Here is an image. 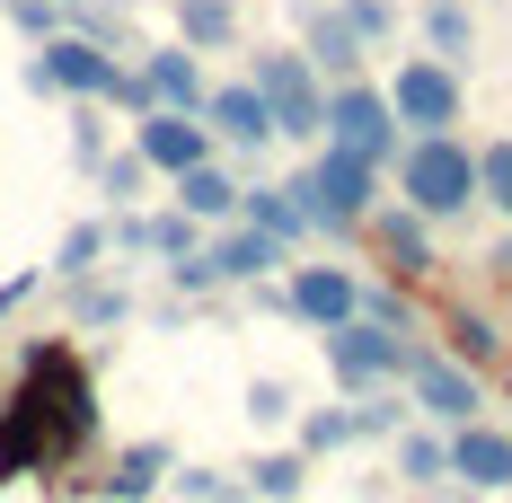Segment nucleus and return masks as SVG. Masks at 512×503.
Listing matches in <instances>:
<instances>
[{
	"label": "nucleus",
	"mask_w": 512,
	"mask_h": 503,
	"mask_svg": "<svg viewBox=\"0 0 512 503\" xmlns=\"http://www.w3.org/2000/svg\"><path fill=\"white\" fill-rule=\"evenodd\" d=\"M89 433H98V398H89L80 353L36 345L27 371H18V389H9V406H0V486L36 477V468H62Z\"/></svg>",
	"instance_id": "1"
},
{
	"label": "nucleus",
	"mask_w": 512,
	"mask_h": 503,
	"mask_svg": "<svg viewBox=\"0 0 512 503\" xmlns=\"http://www.w3.org/2000/svg\"><path fill=\"white\" fill-rule=\"evenodd\" d=\"M27 89H62V98H124V106H151L133 71H115V53L98 36H45V53L27 62Z\"/></svg>",
	"instance_id": "2"
},
{
	"label": "nucleus",
	"mask_w": 512,
	"mask_h": 503,
	"mask_svg": "<svg viewBox=\"0 0 512 503\" xmlns=\"http://www.w3.org/2000/svg\"><path fill=\"white\" fill-rule=\"evenodd\" d=\"M398 186H407V212H424V221L468 212V203H477V151H460L451 133H415Z\"/></svg>",
	"instance_id": "3"
},
{
	"label": "nucleus",
	"mask_w": 512,
	"mask_h": 503,
	"mask_svg": "<svg viewBox=\"0 0 512 503\" xmlns=\"http://www.w3.org/2000/svg\"><path fill=\"white\" fill-rule=\"evenodd\" d=\"M292 195H301L309 230H354V221H371V159L327 142V151L309 159V177H292Z\"/></svg>",
	"instance_id": "4"
},
{
	"label": "nucleus",
	"mask_w": 512,
	"mask_h": 503,
	"mask_svg": "<svg viewBox=\"0 0 512 503\" xmlns=\"http://www.w3.org/2000/svg\"><path fill=\"white\" fill-rule=\"evenodd\" d=\"M256 98H265V115H274L283 142H309L318 115H327L318 80H309V53H256Z\"/></svg>",
	"instance_id": "5"
},
{
	"label": "nucleus",
	"mask_w": 512,
	"mask_h": 503,
	"mask_svg": "<svg viewBox=\"0 0 512 503\" xmlns=\"http://www.w3.org/2000/svg\"><path fill=\"white\" fill-rule=\"evenodd\" d=\"M318 133H327L336 151L371 159V168L398 151V115H389V98H380V89H336V98H327V115H318Z\"/></svg>",
	"instance_id": "6"
},
{
	"label": "nucleus",
	"mask_w": 512,
	"mask_h": 503,
	"mask_svg": "<svg viewBox=\"0 0 512 503\" xmlns=\"http://www.w3.org/2000/svg\"><path fill=\"white\" fill-rule=\"evenodd\" d=\"M389 98V115L398 124H415V133H442V124H460V80H451V62H398V80L380 89Z\"/></svg>",
	"instance_id": "7"
},
{
	"label": "nucleus",
	"mask_w": 512,
	"mask_h": 503,
	"mask_svg": "<svg viewBox=\"0 0 512 503\" xmlns=\"http://www.w3.org/2000/svg\"><path fill=\"white\" fill-rule=\"evenodd\" d=\"M327 362H336V380L345 389H371V380H389L398 362H407V345H398V327H380V318H336L327 327Z\"/></svg>",
	"instance_id": "8"
},
{
	"label": "nucleus",
	"mask_w": 512,
	"mask_h": 503,
	"mask_svg": "<svg viewBox=\"0 0 512 503\" xmlns=\"http://www.w3.org/2000/svg\"><path fill=\"white\" fill-rule=\"evenodd\" d=\"M133 151H142V168H159V177H186L195 159H212V124L204 115H177V106H142Z\"/></svg>",
	"instance_id": "9"
},
{
	"label": "nucleus",
	"mask_w": 512,
	"mask_h": 503,
	"mask_svg": "<svg viewBox=\"0 0 512 503\" xmlns=\"http://www.w3.org/2000/svg\"><path fill=\"white\" fill-rule=\"evenodd\" d=\"M142 98L151 106H177V115H204V71H195V45H159L142 71Z\"/></svg>",
	"instance_id": "10"
},
{
	"label": "nucleus",
	"mask_w": 512,
	"mask_h": 503,
	"mask_svg": "<svg viewBox=\"0 0 512 503\" xmlns=\"http://www.w3.org/2000/svg\"><path fill=\"white\" fill-rule=\"evenodd\" d=\"M398 371L415 380V406H424L433 424H468V406H477V389H468V371H460V362H433V353H407Z\"/></svg>",
	"instance_id": "11"
},
{
	"label": "nucleus",
	"mask_w": 512,
	"mask_h": 503,
	"mask_svg": "<svg viewBox=\"0 0 512 503\" xmlns=\"http://www.w3.org/2000/svg\"><path fill=\"white\" fill-rule=\"evenodd\" d=\"M283 301L301 309L309 327H336V318H354V309H362V283H354V274H345V265H301Z\"/></svg>",
	"instance_id": "12"
},
{
	"label": "nucleus",
	"mask_w": 512,
	"mask_h": 503,
	"mask_svg": "<svg viewBox=\"0 0 512 503\" xmlns=\"http://www.w3.org/2000/svg\"><path fill=\"white\" fill-rule=\"evenodd\" d=\"M204 124L221 133V142H239V151H256V142H274V115H265V98H256V80H230V89H204Z\"/></svg>",
	"instance_id": "13"
},
{
	"label": "nucleus",
	"mask_w": 512,
	"mask_h": 503,
	"mask_svg": "<svg viewBox=\"0 0 512 503\" xmlns=\"http://www.w3.org/2000/svg\"><path fill=\"white\" fill-rule=\"evenodd\" d=\"M212 274H221V283H256V274H274V265H283V239H265V230H230V239H212Z\"/></svg>",
	"instance_id": "14"
},
{
	"label": "nucleus",
	"mask_w": 512,
	"mask_h": 503,
	"mask_svg": "<svg viewBox=\"0 0 512 503\" xmlns=\"http://www.w3.org/2000/svg\"><path fill=\"white\" fill-rule=\"evenodd\" d=\"M451 477H468V486H512V442H504V433H486V424H460Z\"/></svg>",
	"instance_id": "15"
},
{
	"label": "nucleus",
	"mask_w": 512,
	"mask_h": 503,
	"mask_svg": "<svg viewBox=\"0 0 512 503\" xmlns=\"http://www.w3.org/2000/svg\"><path fill=\"white\" fill-rule=\"evenodd\" d=\"M177 212H186V221H230V212H239V186H230L212 159H195V168L177 177Z\"/></svg>",
	"instance_id": "16"
},
{
	"label": "nucleus",
	"mask_w": 512,
	"mask_h": 503,
	"mask_svg": "<svg viewBox=\"0 0 512 503\" xmlns=\"http://www.w3.org/2000/svg\"><path fill=\"white\" fill-rule=\"evenodd\" d=\"M239 212H248L265 239H283V248L309 230V212H301V195H292V186H256V195H239Z\"/></svg>",
	"instance_id": "17"
},
{
	"label": "nucleus",
	"mask_w": 512,
	"mask_h": 503,
	"mask_svg": "<svg viewBox=\"0 0 512 503\" xmlns=\"http://www.w3.org/2000/svg\"><path fill=\"white\" fill-rule=\"evenodd\" d=\"M159 477H168V442H133V451H124V468L106 477V503H142Z\"/></svg>",
	"instance_id": "18"
},
{
	"label": "nucleus",
	"mask_w": 512,
	"mask_h": 503,
	"mask_svg": "<svg viewBox=\"0 0 512 503\" xmlns=\"http://www.w3.org/2000/svg\"><path fill=\"white\" fill-rule=\"evenodd\" d=\"M177 27H186L195 53H221L230 36H239V9H230V0H177Z\"/></svg>",
	"instance_id": "19"
},
{
	"label": "nucleus",
	"mask_w": 512,
	"mask_h": 503,
	"mask_svg": "<svg viewBox=\"0 0 512 503\" xmlns=\"http://www.w3.org/2000/svg\"><path fill=\"white\" fill-rule=\"evenodd\" d=\"M309 62H327V71H354L362 62V36L345 27V9H318L309 18Z\"/></svg>",
	"instance_id": "20"
},
{
	"label": "nucleus",
	"mask_w": 512,
	"mask_h": 503,
	"mask_svg": "<svg viewBox=\"0 0 512 503\" xmlns=\"http://www.w3.org/2000/svg\"><path fill=\"white\" fill-rule=\"evenodd\" d=\"M380 248H389V265H398V274H424V265H433L424 212H389V221H380Z\"/></svg>",
	"instance_id": "21"
},
{
	"label": "nucleus",
	"mask_w": 512,
	"mask_h": 503,
	"mask_svg": "<svg viewBox=\"0 0 512 503\" xmlns=\"http://www.w3.org/2000/svg\"><path fill=\"white\" fill-rule=\"evenodd\" d=\"M106 256V221H80L62 248H53V274H71V283H89V265Z\"/></svg>",
	"instance_id": "22"
},
{
	"label": "nucleus",
	"mask_w": 512,
	"mask_h": 503,
	"mask_svg": "<svg viewBox=\"0 0 512 503\" xmlns=\"http://www.w3.org/2000/svg\"><path fill=\"white\" fill-rule=\"evenodd\" d=\"M398 468H407L415 486H442V477H451V451L424 442V433H407V442H398Z\"/></svg>",
	"instance_id": "23"
},
{
	"label": "nucleus",
	"mask_w": 512,
	"mask_h": 503,
	"mask_svg": "<svg viewBox=\"0 0 512 503\" xmlns=\"http://www.w3.org/2000/svg\"><path fill=\"white\" fill-rule=\"evenodd\" d=\"M477 195L495 203V212H512V142H495V151H477Z\"/></svg>",
	"instance_id": "24"
},
{
	"label": "nucleus",
	"mask_w": 512,
	"mask_h": 503,
	"mask_svg": "<svg viewBox=\"0 0 512 503\" xmlns=\"http://www.w3.org/2000/svg\"><path fill=\"white\" fill-rule=\"evenodd\" d=\"M451 353H460V362H486V353H495V327H486L477 309H451Z\"/></svg>",
	"instance_id": "25"
},
{
	"label": "nucleus",
	"mask_w": 512,
	"mask_h": 503,
	"mask_svg": "<svg viewBox=\"0 0 512 503\" xmlns=\"http://www.w3.org/2000/svg\"><path fill=\"white\" fill-rule=\"evenodd\" d=\"M256 495H274V503H292V495H301V451L256 459Z\"/></svg>",
	"instance_id": "26"
},
{
	"label": "nucleus",
	"mask_w": 512,
	"mask_h": 503,
	"mask_svg": "<svg viewBox=\"0 0 512 503\" xmlns=\"http://www.w3.org/2000/svg\"><path fill=\"white\" fill-rule=\"evenodd\" d=\"M354 433H362V415H309V424H301V451H345Z\"/></svg>",
	"instance_id": "27"
},
{
	"label": "nucleus",
	"mask_w": 512,
	"mask_h": 503,
	"mask_svg": "<svg viewBox=\"0 0 512 503\" xmlns=\"http://www.w3.org/2000/svg\"><path fill=\"white\" fill-rule=\"evenodd\" d=\"M424 36H433L442 53H468V9H460V0H433V18H424Z\"/></svg>",
	"instance_id": "28"
},
{
	"label": "nucleus",
	"mask_w": 512,
	"mask_h": 503,
	"mask_svg": "<svg viewBox=\"0 0 512 503\" xmlns=\"http://www.w3.org/2000/svg\"><path fill=\"white\" fill-rule=\"evenodd\" d=\"M18 18V36H62V0H0Z\"/></svg>",
	"instance_id": "29"
},
{
	"label": "nucleus",
	"mask_w": 512,
	"mask_h": 503,
	"mask_svg": "<svg viewBox=\"0 0 512 503\" xmlns=\"http://www.w3.org/2000/svg\"><path fill=\"white\" fill-rule=\"evenodd\" d=\"M345 27H354L362 45H371V36H389V27H398V0H345Z\"/></svg>",
	"instance_id": "30"
},
{
	"label": "nucleus",
	"mask_w": 512,
	"mask_h": 503,
	"mask_svg": "<svg viewBox=\"0 0 512 503\" xmlns=\"http://www.w3.org/2000/svg\"><path fill=\"white\" fill-rule=\"evenodd\" d=\"M142 177H151V168H142V151L106 159V195H115V203H133V195H142Z\"/></svg>",
	"instance_id": "31"
},
{
	"label": "nucleus",
	"mask_w": 512,
	"mask_h": 503,
	"mask_svg": "<svg viewBox=\"0 0 512 503\" xmlns=\"http://www.w3.org/2000/svg\"><path fill=\"white\" fill-rule=\"evenodd\" d=\"M115 318H124V292H115V283L80 292V327H115Z\"/></svg>",
	"instance_id": "32"
},
{
	"label": "nucleus",
	"mask_w": 512,
	"mask_h": 503,
	"mask_svg": "<svg viewBox=\"0 0 512 503\" xmlns=\"http://www.w3.org/2000/svg\"><path fill=\"white\" fill-rule=\"evenodd\" d=\"M248 415H256V424H283V415H292L283 380H256V389H248Z\"/></svg>",
	"instance_id": "33"
},
{
	"label": "nucleus",
	"mask_w": 512,
	"mask_h": 503,
	"mask_svg": "<svg viewBox=\"0 0 512 503\" xmlns=\"http://www.w3.org/2000/svg\"><path fill=\"white\" fill-rule=\"evenodd\" d=\"M71 151H80V168H98V159H106V133H98V124H80V133H71Z\"/></svg>",
	"instance_id": "34"
},
{
	"label": "nucleus",
	"mask_w": 512,
	"mask_h": 503,
	"mask_svg": "<svg viewBox=\"0 0 512 503\" xmlns=\"http://www.w3.org/2000/svg\"><path fill=\"white\" fill-rule=\"evenodd\" d=\"M36 283H45V274H9V283H0V318H9V309L27 301V292H36Z\"/></svg>",
	"instance_id": "35"
},
{
	"label": "nucleus",
	"mask_w": 512,
	"mask_h": 503,
	"mask_svg": "<svg viewBox=\"0 0 512 503\" xmlns=\"http://www.w3.org/2000/svg\"><path fill=\"white\" fill-rule=\"evenodd\" d=\"M495 265H504V274H512V239H504V256H495Z\"/></svg>",
	"instance_id": "36"
},
{
	"label": "nucleus",
	"mask_w": 512,
	"mask_h": 503,
	"mask_svg": "<svg viewBox=\"0 0 512 503\" xmlns=\"http://www.w3.org/2000/svg\"><path fill=\"white\" fill-rule=\"evenodd\" d=\"M204 503H239V495H204Z\"/></svg>",
	"instance_id": "37"
}]
</instances>
